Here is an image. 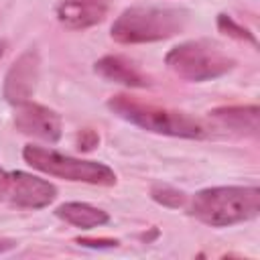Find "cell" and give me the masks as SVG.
<instances>
[{
    "mask_svg": "<svg viewBox=\"0 0 260 260\" xmlns=\"http://www.w3.org/2000/svg\"><path fill=\"white\" fill-rule=\"evenodd\" d=\"M189 213L205 225L228 228L242 221H250L260 213V189L250 187H209L197 191L189 203Z\"/></svg>",
    "mask_w": 260,
    "mask_h": 260,
    "instance_id": "cell-1",
    "label": "cell"
},
{
    "mask_svg": "<svg viewBox=\"0 0 260 260\" xmlns=\"http://www.w3.org/2000/svg\"><path fill=\"white\" fill-rule=\"evenodd\" d=\"M189 22V12L175 6H130L112 24V39L122 45L154 43L179 35Z\"/></svg>",
    "mask_w": 260,
    "mask_h": 260,
    "instance_id": "cell-2",
    "label": "cell"
},
{
    "mask_svg": "<svg viewBox=\"0 0 260 260\" xmlns=\"http://www.w3.org/2000/svg\"><path fill=\"white\" fill-rule=\"evenodd\" d=\"M108 108L118 118L134 124V126H140L148 132L175 136V138H201L205 134V128L199 120H195L183 112L167 110V108H160L154 104H144V102L124 95V93L112 95L108 100Z\"/></svg>",
    "mask_w": 260,
    "mask_h": 260,
    "instance_id": "cell-3",
    "label": "cell"
},
{
    "mask_svg": "<svg viewBox=\"0 0 260 260\" xmlns=\"http://www.w3.org/2000/svg\"><path fill=\"white\" fill-rule=\"evenodd\" d=\"M167 67L187 81H209L225 75L234 69L236 61L221 51L219 45L199 39V41H187L177 47H173L165 57Z\"/></svg>",
    "mask_w": 260,
    "mask_h": 260,
    "instance_id": "cell-4",
    "label": "cell"
},
{
    "mask_svg": "<svg viewBox=\"0 0 260 260\" xmlns=\"http://www.w3.org/2000/svg\"><path fill=\"white\" fill-rule=\"evenodd\" d=\"M22 158L32 169L47 173L51 177H59V179H67V181H75V183L102 185V187L116 185V173L104 162L75 158L69 154H61L53 148H43V146H35V144L24 146Z\"/></svg>",
    "mask_w": 260,
    "mask_h": 260,
    "instance_id": "cell-5",
    "label": "cell"
},
{
    "mask_svg": "<svg viewBox=\"0 0 260 260\" xmlns=\"http://www.w3.org/2000/svg\"><path fill=\"white\" fill-rule=\"evenodd\" d=\"M14 126L18 132L45 140V142H57L61 138V118L55 110L41 106V104H32V102H24L16 106V114H14Z\"/></svg>",
    "mask_w": 260,
    "mask_h": 260,
    "instance_id": "cell-6",
    "label": "cell"
},
{
    "mask_svg": "<svg viewBox=\"0 0 260 260\" xmlns=\"http://www.w3.org/2000/svg\"><path fill=\"white\" fill-rule=\"evenodd\" d=\"M8 199L24 209H43L49 203L55 201L57 189L53 183L24 173V171H14L10 173V183H8Z\"/></svg>",
    "mask_w": 260,
    "mask_h": 260,
    "instance_id": "cell-7",
    "label": "cell"
},
{
    "mask_svg": "<svg viewBox=\"0 0 260 260\" xmlns=\"http://www.w3.org/2000/svg\"><path fill=\"white\" fill-rule=\"evenodd\" d=\"M37 79H39V55L37 51L30 49L22 53L8 69L4 79V98L14 106L28 102V98L35 91Z\"/></svg>",
    "mask_w": 260,
    "mask_h": 260,
    "instance_id": "cell-8",
    "label": "cell"
},
{
    "mask_svg": "<svg viewBox=\"0 0 260 260\" xmlns=\"http://www.w3.org/2000/svg\"><path fill=\"white\" fill-rule=\"evenodd\" d=\"M110 0H61L57 4V20L69 30H83L95 26L106 18Z\"/></svg>",
    "mask_w": 260,
    "mask_h": 260,
    "instance_id": "cell-9",
    "label": "cell"
},
{
    "mask_svg": "<svg viewBox=\"0 0 260 260\" xmlns=\"http://www.w3.org/2000/svg\"><path fill=\"white\" fill-rule=\"evenodd\" d=\"M93 69L100 77L114 81V83H122L128 87H146L148 85V79L138 71V67L120 55H104L102 59H98L93 63Z\"/></svg>",
    "mask_w": 260,
    "mask_h": 260,
    "instance_id": "cell-10",
    "label": "cell"
},
{
    "mask_svg": "<svg viewBox=\"0 0 260 260\" xmlns=\"http://www.w3.org/2000/svg\"><path fill=\"white\" fill-rule=\"evenodd\" d=\"M209 114L221 126H228L236 132H244V134H252V136L258 134L260 110L256 104H252V106H223V108L211 110Z\"/></svg>",
    "mask_w": 260,
    "mask_h": 260,
    "instance_id": "cell-11",
    "label": "cell"
},
{
    "mask_svg": "<svg viewBox=\"0 0 260 260\" xmlns=\"http://www.w3.org/2000/svg\"><path fill=\"white\" fill-rule=\"evenodd\" d=\"M55 215L59 219H63L65 223L81 228V230L100 228V225H106L110 221V215L104 209L93 207L89 203H81V201H69V203L59 205L55 209Z\"/></svg>",
    "mask_w": 260,
    "mask_h": 260,
    "instance_id": "cell-12",
    "label": "cell"
},
{
    "mask_svg": "<svg viewBox=\"0 0 260 260\" xmlns=\"http://www.w3.org/2000/svg\"><path fill=\"white\" fill-rule=\"evenodd\" d=\"M150 197H152L156 203H160V205H165V207H173V209L187 205V195H185L183 191H179V189H175V187H171V185H162V183L152 185Z\"/></svg>",
    "mask_w": 260,
    "mask_h": 260,
    "instance_id": "cell-13",
    "label": "cell"
},
{
    "mask_svg": "<svg viewBox=\"0 0 260 260\" xmlns=\"http://www.w3.org/2000/svg\"><path fill=\"white\" fill-rule=\"evenodd\" d=\"M217 28H219V32H223V35H228V37H232L236 41H244V43H250L254 47L258 45L254 32H250L246 26L236 22L230 14H217Z\"/></svg>",
    "mask_w": 260,
    "mask_h": 260,
    "instance_id": "cell-14",
    "label": "cell"
},
{
    "mask_svg": "<svg viewBox=\"0 0 260 260\" xmlns=\"http://www.w3.org/2000/svg\"><path fill=\"white\" fill-rule=\"evenodd\" d=\"M98 142H100V136L93 132V130H81L79 134H77V148L79 150H83V152H87V150H91L93 146H98Z\"/></svg>",
    "mask_w": 260,
    "mask_h": 260,
    "instance_id": "cell-15",
    "label": "cell"
},
{
    "mask_svg": "<svg viewBox=\"0 0 260 260\" xmlns=\"http://www.w3.org/2000/svg\"><path fill=\"white\" fill-rule=\"evenodd\" d=\"M75 244L85 246V248H116L118 240H112V238H77Z\"/></svg>",
    "mask_w": 260,
    "mask_h": 260,
    "instance_id": "cell-16",
    "label": "cell"
},
{
    "mask_svg": "<svg viewBox=\"0 0 260 260\" xmlns=\"http://www.w3.org/2000/svg\"><path fill=\"white\" fill-rule=\"evenodd\" d=\"M8 183H10V173L0 169V197H4L8 193Z\"/></svg>",
    "mask_w": 260,
    "mask_h": 260,
    "instance_id": "cell-17",
    "label": "cell"
},
{
    "mask_svg": "<svg viewBox=\"0 0 260 260\" xmlns=\"http://www.w3.org/2000/svg\"><path fill=\"white\" fill-rule=\"evenodd\" d=\"M4 47H6V43H4V41H0V59H2V53H4Z\"/></svg>",
    "mask_w": 260,
    "mask_h": 260,
    "instance_id": "cell-18",
    "label": "cell"
}]
</instances>
